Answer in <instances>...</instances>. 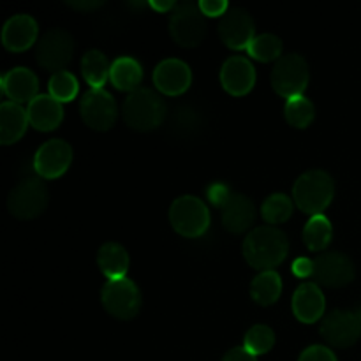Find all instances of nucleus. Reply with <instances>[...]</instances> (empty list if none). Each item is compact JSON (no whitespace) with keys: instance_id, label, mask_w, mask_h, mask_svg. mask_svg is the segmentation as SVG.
<instances>
[{"instance_id":"a211bd4d","label":"nucleus","mask_w":361,"mask_h":361,"mask_svg":"<svg viewBox=\"0 0 361 361\" xmlns=\"http://www.w3.org/2000/svg\"><path fill=\"white\" fill-rule=\"evenodd\" d=\"M37 21L28 14H16L9 18L2 28V44L9 51L20 53L37 42Z\"/></svg>"},{"instance_id":"c85d7f7f","label":"nucleus","mask_w":361,"mask_h":361,"mask_svg":"<svg viewBox=\"0 0 361 361\" xmlns=\"http://www.w3.org/2000/svg\"><path fill=\"white\" fill-rule=\"evenodd\" d=\"M261 215L270 226L284 224L293 215V201L286 194H271L261 207Z\"/></svg>"},{"instance_id":"c9c22d12","label":"nucleus","mask_w":361,"mask_h":361,"mask_svg":"<svg viewBox=\"0 0 361 361\" xmlns=\"http://www.w3.org/2000/svg\"><path fill=\"white\" fill-rule=\"evenodd\" d=\"M293 274L300 279H307L314 275V261L307 259V257H298L293 263Z\"/></svg>"},{"instance_id":"412c9836","label":"nucleus","mask_w":361,"mask_h":361,"mask_svg":"<svg viewBox=\"0 0 361 361\" xmlns=\"http://www.w3.org/2000/svg\"><path fill=\"white\" fill-rule=\"evenodd\" d=\"M28 122L35 130H55L63 120L62 102L53 99L49 94H39L27 108Z\"/></svg>"},{"instance_id":"f257e3e1","label":"nucleus","mask_w":361,"mask_h":361,"mask_svg":"<svg viewBox=\"0 0 361 361\" xmlns=\"http://www.w3.org/2000/svg\"><path fill=\"white\" fill-rule=\"evenodd\" d=\"M288 236L275 226L254 228L243 240V257L256 270H274L288 257Z\"/></svg>"},{"instance_id":"f8f14e48","label":"nucleus","mask_w":361,"mask_h":361,"mask_svg":"<svg viewBox=\"0 0 361 361\" xmlns=\"http://www.w3.org/2000/svg\"><path fill=\"white\" fill-rule=\"evenodd\" d=\"M321 335L331 348H351L361 337L358 316L349 310H331L321 323Z\"/></svg>"},{"instance_id":"0eeeda50","label":"nucleus","mask_w":361,"mask_h":361,"mask_svg":"<svg viewBox=\"0 0 361 361\" xmlns=\"http://www.w3.org/2000/svg\"><path fill=\"white\" fill-rule=\"evenodd\" d=\"M310 80L309 63L302 55L281 56L271 69V87L281 97H302Z\"/></svg>"},{"instance_id":"9d476101","label":"nucleus","mask_w":361,"mask_h":361,"mask_svg":"<svg viewBox=\"0 0 361 361\" xmlns=\"http://www.w3.org/2000/svg\"><path fill=\"white\" fill-rule=\"evenodd\" d=\"M80 113L83 122L94 130H109L118 116V106L109 92L104 88H90L80 102Z\"/></svg>"},{"instance_id":"6ab92c4d","label":"nucleus","mask_w":361,"mask_h":361,"mask_svg":"<svg viewBox=\"0 0 361 361\" xmlns=\"http://www.w3.org/2000/svg\"><path fill=\"white\" fill-rule=\"evenodd\" d=\"M222 210V226L231 235H242L252 228L256 221V207L250 197L245 194H236L229 197L228 203L221 208Z\"/></svg>"},{"instance_id":"4c0bfd02","label":"nucleus","mask_w":361,"mask_h":361,"mask_svg":"<svg viewBox=\"0 0 361 361\" xmlns=\"http://www.w3.org/2000/svg\"><path fill=\"white\" fill-rule=\"evenodd\" d=\"M67 6L73 7V9H76V11L90 13V11L99 9V7L102 6V2H83V0H80V2H67Z\"/></svg>"},{"instance_id":"f03ea898","label":"nucleus","mask_w":361,"mask_h":361,"mask_svg":"<svg viewBox=\"0 0 361 361\" xmlns=\"http://www.w3.org/2000/svg\"><path fill=\"white\" fill-rule=\"evenodd\" d=\"M164 99L159 94H155L152 88H137L130 92L122 104V116L123 122L134 130L140 133H148L162 126L166 118Z\"/></svg>"},{"instance_id":"39448f33","label":"nucleus","mask_w":361,"mask_h":361,"mask_svg":"<svg viewBox=\"0 0 361 361\" xmlns=\"http://www.w3.org/2000/svg\"><path fill=\"white\" fill-rule=\"evenodd\" d=\"M169 222L183 238H200L210 228V210L196 196H180L169 208Z\"/></svg>"},{"instance_id":"ea45409f","label":"nucleus","mask_w":361,"mask_h":361,"mask_svg":"<svg viewBox=\"0 0 361 361\" xmlns=\"http://www.w3.org/2000/svg\"><path fill=\"white\" fill-rule=\"evenodd\" d=\"M356 316H358V321H360V324H361V307H360V309H356Z\"/></svg>"},{"instance_id":"c756f323","label":"nucleus","mask_w":361,"mask_h":361,"mask_svg":"<svg viewBox=\"0 0 361 361\" xmlns=\"http://www.w3.org/2000/svg\"><path fill=\"white\" fill-rule=\"evenodd\" d=\"M249 55L259 62H277L282 55V39L274 34H261L254 37L247 48Z\"/></svg>"},{"instance_id":"473e14b6","label":"nucleus","mask_w":361,"mask_h":361,"mask_svg":"<svg viewBox=\"0 0 361 361\" xmlns=\"http://www.w3.org/2000/svg\"><path fill=\"white\" fill-rule=\"evenodd\" d=\"M298 361H338L335 353L324 345H310L300 355Z\"/></svg>"},{"instance_id":"cd10ccee","label":"nucleus","mask_w":361,"mask_h":361,"mask_svg":"<svg viewBox=\"0 0 361 361\" xmlns=\"http://www.w3.org/2000/svg\"><path fill=\"white\" fill-rule=\"evenodd\" d=\"M284 116L286 120H288L289 126L295 127V129H307V127L314 122L316 108H314L310 99L302 95V97L289 99V101L286 102Z\"/></svg>"},{"instance_id":"20e7f679","label":"nucleus","mask_w":361,"mask_h":361,"mask_svg":"<svg viewBox=\"0 0 361 361\" xmlns=\"http://www.w3.org/2000/svg\"><path fill=\"white\" fill-rule=\"evenodd\" d=\"M49 192L46 183L37 176H27L11 189L7 197V208L11 215L21 221H32L44 214L48 207Z\"/></svg>"},{"instance_id":"7c9ffc66","label":"nucleus","mask_w":361,"mask_h":361,"mask_svg":"<svg viewBox=\"0 0 361 361\" xmlns=\"http://www.w3.org/2000/svg\"><path fill=\"white\" fill-rule=\"evenodd\" d=\"M275 345V334L267 324H256L250 328L243 338V348L254 356L267 355Z\"/></svg>"},{"instance_id":"5701e85b","label":"nucleus","mask_w":361,"mask_h":361,"mask_svg":"<svg viewBox=\"0 0 361 361\" xmlns=\"http://www.w3.org/2000/svg\"><path fill=\"white\" fill-rule=\"evenodd\" d=\"M97 264L108 281H118L126 279L129 271V252L126 247L116 242H106L97 252Z\"/></svg>"},{"instance_id":"72a5a7b5","label":"nucleus","mask_w":361,"mask_h":361,"mask_svg":"<svg viewBox=\"0 0 361 361\" xmlns=\"http://www.w3.org/2000/svg\"><path fill=\"white\" fill-rule=\"evenodd\" d=\"M207 194H208V200H210L215 207L222 208L226 203H228L229 197L233 196V190L229 189L228 185H224V183L219 182V183H214V185L208 187Z\"/></svg>"},{"instance_id":"ddd939ff","label":"nucleus","mask_w":361,"mask_h":361,"mask_svg":"<svg viewBox=\"0 0 361 361\" xmlns=\"http://www.w3.org/2000/svg\"><path fill=\"white\" fill-rule=\"evenodd\" d=\"M73 148L63 140H49L34 155V169L41 178L55 180L69 169Z\"/></svg>"},{"instance_id":"a878e982","label":"nucleus","mask_w":361,"mask_h":361,"mask_svg":"<svg viewBox=\"0 0 361 361\" xmlns=\"http://www.w3.org/2000/svg\"><path fill=\"white\" fill-rule=\"evenodd\" d=\"M81 73H83L85 81L92 88H102L106 81L109 80L111 63L108 62L104 53L99 51V49H90L81 59Z\"/></svg>"},{"instance_id":"2f4dec72","label":"nucleus","mask_w":361,"mask_h":361,"mask_svg":"<svg viewBox=\"0 0 361 361\" xmlns=\"http://www.w3.org/2000/svg\"><path fill=\"white\" fill-rule=\"evenodd\" d=\"M48 90L49 95L59 102H69L78 95L80 85L74 74H71L69 71H62V73L53 74L48 83Z\"/></svg>"},{"instance_id":"7ed1b4c3","label":"nucleus","mask_w":361,"mask_h":361,"mask_svg":"<svg viewBox=\"0 0 361 361\" xmlns=\"http://www.w3.org/2000/svg\"><path fill=\"white\" fill-rule=\"evenodd\" d=\"M335 196L334 178L323 169L305 171L293 187V201L296 207L310 217L321 215L331 204Z\"/></svg>"},{"instance_id":"b1692460","label":"nucleus","mask_w":361,"mask_h":361,"mask_svg":"<svg viewBox=\"0 0 361 361\" xmlns=\"http://www.w3.org/2000/svg\"><path fill=\"white\" fill-rule=\"evenodd\" d=\"M141 80H143V67L133 56H118L111 63V73H109V81L113 87L122 92H134L141 88Z\"/></svg>"},{"instance_id":"bb28decb","label":"nucleus","mask_w":361,"mask_h":361,"mask_svg":"<svg viewBox=\"0 0 361 361\" xmlns=\"http://www.w3.org/2000/svg\"><path fill=\"white\" fill-rule=\"evenodd\" d=\"M331 236H334V228L323 214L310 217L303 228V242H305L307 249L312 252H321L326 249L331 242Z\"/></svg>"},{"instance_id":"4be33fe9","label":"nucleus","mask_w":361,"mask_h":361,"mask_svg":"<svg viewBox=\"0 0 361 361\" xmlns=\"http://www.w3.org/2000/svg\"><path fill=\"white\" fill-rule=\"evenodd\" d=\"M28 115L23 106L6 101L0 106V143L14 145L25 136L28 127Z\"/></svg>"},{"instance_id":"4468645a","label":"nucleus","mask_w":361,"mask_h":361,"mask_svg":"<svg viewBox=\"0 0 361 361\" xmlns=\"http://www.w3.org/2000/svg\"><path fill=\"white\" fill-rule=\"evenodd\" d=\"M256 23L245 9H229L219 23V35L231 49H247L256 37Z\"/></svg>"},{"instance_id":"58836bf2","label":"nucleus","mask_w":361,"mask_h":361,"mask_svg":"<svg viewBox=\"0 0 361 361\" xmlns=\"http://www.w3.org/2000/svg\"><path fill=\"white\" fill-rule=\"evenodd\" d=\"M176 6H178V4L173 2V0H166V2H157V0H155V2H150L152 9L159 11V13H169V11L173 13Z\"/></svg>"},{"instance_id":"1a4fd4ad","label":"nucleus","mask_w":361,"mask_h":361,"mask_svg":"<svg viewBox=\"0 0 361 361\" xmlns=\"http://www.w3.org/2000/svg\"><path fill=\"white\" fill-rule=\"evenodd\" d=\"M74 55V39L63 28H51L44 32L35 46L37 63L46 71L62 73L69 66Z\"/></svg>"},{"instance_id":"f704fd0d","label":"nucleus","mask_w":361,"mask_h":361,"mask_svg":"<svg viewBox=\"0 0 361 361\" xmlns=\"http://www.w3.org/2000/svg\"><path fill=\"white\" fill-rule=\"evenodd\" d=\"M197 6H200L201 13H203L204 16L210 18L224 16L229 11V4L224 2V0H201Z\"/></svg>"},{"instance_id":"393cba45","label":"nucleus","mask_w":361,"mask_h":361,"mask_svg":"<svg viewBox=\"0 0 361 361\" xmlns=\"http://www.w3.org/2000/svg\"><path fill=\"white\" fill-rule=\"evenodd\" d=\"M282 295V279L275 270L261 271L250 284V296L257 305H274Z\"/></svg>"},{"instance_id":"2eb2a0df","label":"nucleus","mask_w":361,"mask_h":361,"mask_svg":"<svg viewBox=\"0 0 361 361\" xmlns=\"http://www.w3.org/2000/svg\"><path fill=\"white\" fill-rule=\"evenodd\" d=\"M190 83H192V73L183 60L166 59L155 67L154 85L161 94L176 97L187 92Z\"/></svg>"},{"instance_id":"aec40b11","label":"nucleus","mask_w":361,"mask_h":361,"mask_svg":"<svg viewBox=\"0 0 361 361\" xmlns=\"http://www.w3.org/2000/svg\"><path fill=\"white\" fill-rule=\"evenodd\" d=\"M2 92L11 102L30 104L39 95V80L30 69L14 67L2 76Z\"/></svg>"},{"instance_id":"f3484780","label":"nucleus","mask_w":361,"mask_h":361,"mask_svg":"<svg viewBox=\"0 0 361 361\" xmlns=\"http://www.w3.org/2000/svg\"><path fill=\"white\" fill-rule=\"evenodd\" d=\"M293 314L303 324H314L324 316L326 298L316 282H303L293 295Z\"/></svg>"},{"instance_id":"6e6552de","label":"nucleus","mask_w":361,"mask_h":361,"mask_svg":"<svg viewBox=\"0 0 361 361\" xmlns=\"http://www.w3.org/2000/svg\"><path fill=\"white\" fill-rule=\"evenodd\" d=\"M101 302L109 316L120 321H129L140 314L141 291L130 279L108 281L101 291Z\"/></svg>"},{"instance_id":"dca6fc26","label":"nucleus","mask_w":361,"mask_h":361,"mask_svg":"<svg viewBox=\"0 0 361 361\" xmlns=\"http://www.w3.org/2000/svg\"><path fill=\"white\" fill-rule=\"evenodd\" d=\"M221 83L235 97L247 95L256 85V69L245 56H229L221 69Z\"/></svg>"},{"instance_id":"e433bc0d","label":"nucleus","mask_w":361,"mask_h":361,"mask_svg":"<svg viewBox=\"0 0 361 361\" xmlns=\"http://www.w3.org/2000/svg\"><path fill=\"white\" fill-rule=\"evenodd\" d=\"M222 361H257V356L250 355L245 348H233L231 351L226 353Z\"/></svg>"},{"instance_id":"423d86ee","label":"nucleus","mask_w":361,"mask_h":361,"mask_svg":"<svg viewBox=\"0 0 361 361\" xmlns=\"http://www.w3.org/2000/svg\"><path fill=\"white\" fill-rule=\"evenodd\" d=\"M169 35L182 48H196L204 41L208 32L207 20L200 6L194 2H183L175 7L169 16Z\"/></svg>"},{"instance_id":"9b49d317","label":"nucleus","mask_w":361,"mask_h":361,"mask_svg":"<svg viewBox=\"0 0 361 361\" xmlns=\"http://www.w3.org/2000/svg\"><path fill=\"white\" fill-rule=\"evenodd\" d=\"M314 281L324 288H344L355 279V263L342 252L319 254L314 259Z\"/></svg>"}]
</instances>
